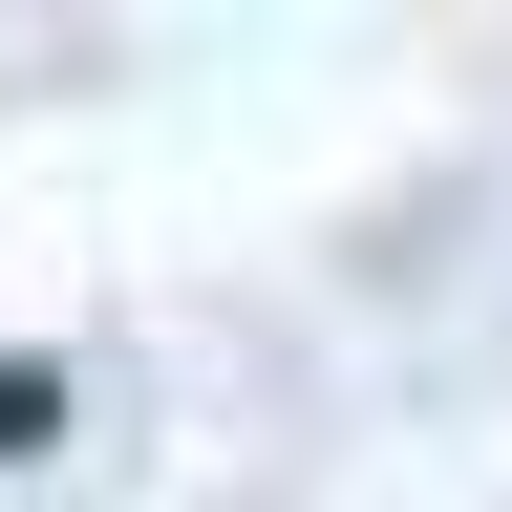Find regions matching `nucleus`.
Segmentation results:
<instances>
[{"mask_svg": "<svg viewBox=\"0 0 512 512\" xmlns=\"http://www.w3.org/2000/svg\"><path fill=\"white\" fill-rule=\"evenodd\" d=\"M22 448H64V363H0V470Z\"/></svg>", "mask_w": 512, "mask_h": 512, "instance_id": "obj_1", "label": "nucleus"}]
</instances>
